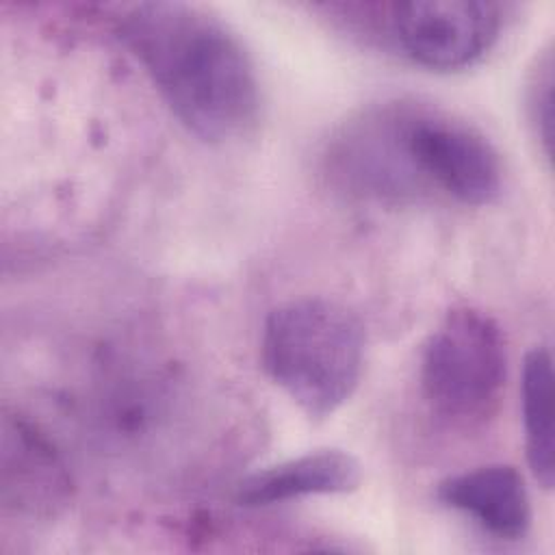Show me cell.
Here are the masks:
<instances>
[{"label": "cell", "instance_id": "cell-1", "mask_svg": "<svg viewBox=\"0 0 555 555\" xmlns=\"http://www.w3.org/2000/svg\"><path fill=\"white\" fill-rule=\"evenodd\" d=\"M117 35L176 119L206 143H228L256 124L260 89L241 39L186 2H141Z\"/></svg>", "mask_w": 555, "mask_h": 555}, {"label": "cell", "instance_id": "cell-2", "mask_svg": "<svg viewBox=\"0 0 555 555\" xmlns=\"http://www.w3.org/2000/svg\"><path fill=\"white\" fill-rule=\"evenodd\" d=\"M364 351L360 319L332 299H291L264 319L262 366L312 421L332 416L351 399L362 377Z\"/></svg>", "mask_w": 555, "mask_h": 555}, {"label": "cell", "instance_id": "cell-3", "mask_svg": "<svg viewBox=\"0 0 555 555\" xmlns=\"http://www.w3.org/2000/svg\"><path fill=\"white\" fill-rule=\"evenodd\" d=\"M505 377L501 325L479 308H451L421 356V390L429 410L460 427L479 425L494 414Z\"/></svg>", "mask_w": 555, "mask_h": 555}, {"label": "cell", "instance_id": "cell-4", "mask_svg": "<svg viewBox=\"0 0 555 555\" xmlns=\"http://www.w3.org/2000/svg\"><path fill=\"white\" fill-rule=\"evenodd\" d=\"M410 108L399 102L375 106L338 128L323 154V171L338 191L379 204H408L431 193L408 147Z\"/></svg>", "mask_w": 555, "mask_h": 555}, {"label": "cell", "instance_id": "cell-5", "mask_svg": "<svg viewBox=\"0 0 555 555\" xmlns=\"http://www.w3.org/2000/svg\"><path fill=\"white\" fill-rule=\"evenodd\" d=\"M408 147L429 191L466 206H488L499 199L503 191L501 156L473 126L412 104Z\"/></svg>", "mask_w": 555, "mask_h": 555}, {"label": "cell", "instance_id": "cell-6", "mask_svg": "<svg viewBox=\"0 0 555 555\" xmlns=\"http://www.w3.org/2000/svg\"><path fill=\"white\" fill-rule=\"evenodd\" d=\"M503 7L490 0H414L390 7V30L403 54L431 72L475 65L496 43Z\"/></svg>", "mask_w": 555, "mask_h": 555}, {"label": "cell", "instance_id": "cell-7", "mask_svg": "<svg viewBox=\"0 0 555 555\" xmlns=\"http://www.w3.org/2000/svg\"><path fill=\"white\" fill-rule=\"evenodd\" d=\"M69 477L54 447L22 418L2 425V505L20 514H52L67 501Z\"/></svg>", "mask_w": 555, "mask_h": 555}, {"label": "cell", "instance_id": "cell-8", "mask_svg": "<svg viewBox=\"0 0 555 555\" xmlns=\"http://www.w3.org/2000/svg\"><path fill=\"white\" fill-rule=\"evenodd\" d=\"M436 496L499 540H520L531 527L525 479L509 464H488L451 475L438 483Z\"/></svg>", "mask_w": 555, "mask_h": 555}, {"label": "cell", "instance_id": "cell-9", "mask_svg": "<svg viewBox=\"0 0 555 555\" xmlns=\"http://www.w3.org/2000/svg\"><path fill=\"white\" fill-rule=\"evenodd\" d=\"M362 481L360 462L343 449H319L245 477L236 486V501L264 507L317 494H347Z\"/></svg>", "mask_w": 555, "mask_h": 555}, {"label": "cell", "instance_id": "cell-10", "mask_svg": "<svg viewBox=\"0 0 555 555\" xmlns=\"http://www.w3.org/2000/svg\"><path fill=\"white\" fill-rule=\"evenodd\" d=\"M520 403L529 468L538 483L551 490L555 477L553 360L546 347H533L525 356Z\"/></svg>", "mask_w": 555, "mask_h": 555}, {"label": "cell", "instance_id": "cell-11", "mask_svg": "<svg viewBox=\"0 0 555 555\" xmlns=\"http://www.w3.org/2000/svg\"><path fill=\"white\" fill-rule=\"evenodd\" d=\"M529 113L535 128L538 139L544 145V154H551L553 143V59L546 52L538 61V69L533 72V82L529 89Z\"/></svg>", "mask_w": 555, "mask_h": 555}]
</instances>
